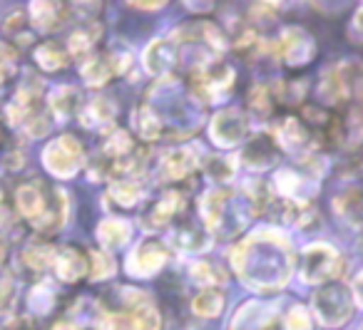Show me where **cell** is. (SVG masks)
Returning a JSON list of instances; mask_svg holds the SVG:
<instances>
[]
</instances>
